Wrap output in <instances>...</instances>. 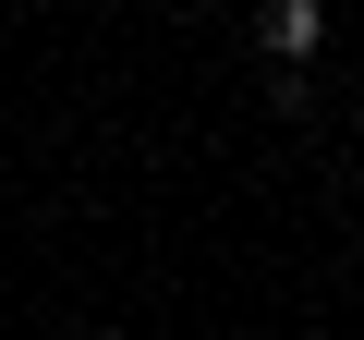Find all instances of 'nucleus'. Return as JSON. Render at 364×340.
<instances>
[{
    "label": "nucleus",
    "instance_id": "f257e3e1",
    "mask_svg": "<svg viewBox=\"0 0 364 340\" xmlns=\"http://www.w3.org/2000/svg\"><path fill=\"white\" fill-rule=\"evenodd\" d=\"M255 37H267V61H304V49L328 37V13H316V0H267V13H255Z\"/></svg>",
    "mask_w": 364,
    "mask_h": 340
}]
</instances>
